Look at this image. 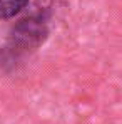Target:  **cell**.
Returning a JSON list of instances; mask_svg holds the SVG:
<instances>
[{
    "label": "cell",
    "mask_w": 122,
    "mask_h": 124,
    "mask_svg": "<svg viewBox=\"0 0 122 124\" xmlns=\"http://www.w3.org/2000/svg\"><path fill=\"white\" fill-rule=\"evenodd\" d=\"M29 0H0V20H8L19 15L27 7Z\"/></svg>",
    "instance_id": "obj_2"
},
{
    "label": "cell",
    "mask_w": 122,
    "mask_h": 124,
    "mask_svg": "<svg viewBox=\"0 0 122 124\" xmlns=\"http://www.w3.org/2000/svg\"><path fill=\"white\" fill-rule=\"evenodd\" d=\"M49 37V15L45 12H34L19 20L7 39V55L10 59L27 55L40 47Z\"/></svg>",
    "instance_id": "obj_1"
}]
</instances>
